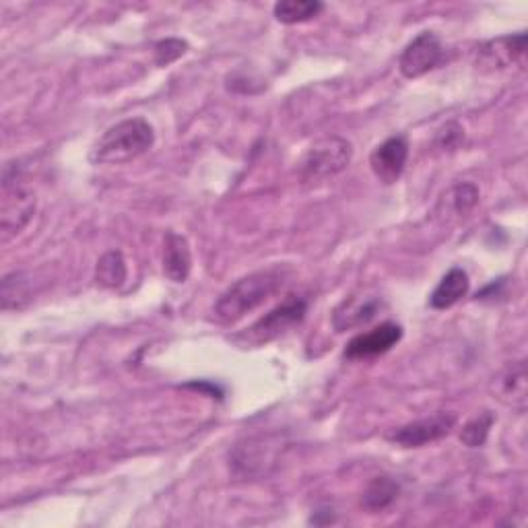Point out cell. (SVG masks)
Wrapping results in <instances>:
<instances>
[{
    "instance_id": "cell-1",
    "label": "cell",
    "mask_w": 528,
    "mask_h": 528,
    "mask_svg": "<svg viewBox=\"0 0 528 528\" xmlns=\"http://www.w3.org/2000/svg\"><path fill=\"white\" fill-rule=\"evenodd\" d=\"M287 277V269L271 267L238 279L219 295V300L213 308L215 318L221 324H236L246 314L254 312L264 302H269L273 295H277L283 289Z\"/></svg>"
},
{
    "instance_id": "cell-2",
    "label": "cell",
    "mask_w": 528,
    "mask_h": 528,
    "mask_svg": "<svg viewBox=\"0 0 528 528\" xmlns=\"http://www.w3.org/2000/svg\"><path fill=\"white\" fill-rule=\"evenodd\" d=\"M155 145V130L145 118H128L110 126L91 149L97 165H122L145 155Z\"/></svg>"
},
{
    "instance_id": "cell-3",
    "label": "cell",
    "mask_w": 528,
    "mask_h": 528,
    "mask_svg": "<svg viewBox=\"0 0 528 528\" xmlns=\"http://www.w3.org/2000/svg\"><path fill=\"white\" fill-rule=\"evenodd\" d=\"M353 145L343 137H322L312 143L297 161V178L306 188L320 186L349 168Z\"/></svg>"
},
{
    "instance_id": "cell-4",
    "label": "cell",
    "mask_w": 528,
    "mask_h": 528,
    "mask_svg": "<svg viewBox=\"0 0 528 528\" xmlns=\"http://www.w3.org/2000/svg\"><path fill=\"white\" fill-rule=\"evenodd\" d=\"M283 442L279 436H252L236 444L229 452V469L238 479L269 477L279 465V452Z\"/></svg>"
},
{
    "instance_id": "cell-5",
    "label": "cell",
    "mask_w": 528,
    "mask_h": 528,
    "mask_svg": "<svg viewBox=\"0 0 528 528\" xmlns=\"http://www.w3.org/2000/svg\"><path fill=\"white\" fill-rule=\"evenodd\" d=\"M36 207L38 198L33 190L17 182V176L15 180L5 176L3 205H0V236H3V244H9L21 234L33 215H36Z\"/></svg>"
},
{
    "instance_id": "cell-6",
    "label": "cell",
    "mask_w": 528,
    "mask_h": 528,
    "mask_svg": "<svg viewBox=\"0 0 528 528\" xmlns=\"http://www.w3.org/2000/svg\"><path fill=\"white\" fill-rule=\"evenodd\" d=\"M308 312V302L302 297L289 295L283 304L273 308L267 316H262L256 324L248 328V333L244 335L246 345H262L275 341L283 333L295 324H300Z\"/></svg>"
},
{
    "instance_id": "cell-7",
    "label": "cell",
    "mask_w": 528,
    "mask_h": 528,
    "mask_svg": "<svg viewBox=\"0 0 528 528\" xmlns=\"http://www.w3.org/2000/svg\"><path fill=\"white\" fill-rule=\"evenodd\" d=\"M446 48L434 31H421L399 58V71L405 79H419L444 62Z\"/></svg>"
},
{
    "instance_id": "cell-8",
    "label": "cell",
    "mask_w": 528,
    "mask_h": 528,
    "mask_svg": "<svg viewBox=\"0 0 528 528\" xmlns=\"http://www.w3.org/2000/svg\"><path fill=\"white\" fill-rule=\"evenodd\" d=\"M454 425H456V415L436 413L432 417L417 419L392 429L390 434H386V440L403 448H421L425 444L446 438L454 429Z\"/></svg>"
},
{
    "instance_id": "cell-9",
    "label": "cell",
    "mask_w": 528,
    "mask_h": 528,
    "mask_svg": "<svg viewBox=\"0 0 528 528\" xmlns=\"http://www.w3.org/2000/svg\"><path fill=\"white\" fill-rule=\"evenodd\" d=\"M407 159H409V141L403 135H396L386 139L372 151L370 168L382 184L390 186L394 182H399V178L403 176Z\"/></svg>"
},
{
    "instance_id": "cell-10",
    "label": "cell",
    "mask_w": 528,
    "mask_h": 528,
    "mask_svg": "<svg viewBox=\"0 0 528 528\" xmlns=\"http://www.w3.org/2000/svg\"><path fill=\"white\" fill-rule=\"evenodd\" d=\"M403 339V328L396 322H382L380 326L353 337L345 347L347 359H368L390 351Z\"/></svg>"
},
{
    "instance_id": "cell-11",
    "label": "cell",
    "mask_w": 528,
    "mask_h": 528,
    "mask_svg": "<svg viewBox=\"0 0 528 528\" xmlns=\"http://www.w3.org/2000/svg\"><path fill=\"white\" fill-rule=\"evenodd\" d=\"M479 198H481V192H479L477 184L456 182L446 192H442L434 215L442 223H452L458 219H465L479 205Z\"/></svg>"
},
{
    "instance_id": "cell-12",
    "label": "cell",
    "mask_w": 528,
    "mask_h": 528,
    "mask_svg": "<svg viewBox=\"0 0 528 528\" xmlns=\"http://www.w3.org/2000/svg\"><path fill=\"white\" fill-rule=\"evenodd\" d=\"M163 275L174 283H184L192 271V252L184 236L168 231L163 238Z\"/></svg>"
},
{
    "instance_id": "cell-13",
    "label": "cell",
    "mask_w": 528,
    "mask_h": 528,
    "mask_svg": "<svg viewBox=\"0 0 528 528\" xmlns=\"http://www.w3.org/2000/svg\"><path fill=\"white\" fill-rule=\"evenodd\" d=\"M526 54V36L518 33V36H506L500 40L487 42L481 46V64L491 66V69H506V66L514 62H522Z\"/></svg>"
},
{
    "instance_id": "cell-14",
    "label": "cell",
    "mask_w": 528,
    "mask_h": 528,
    "mask_svg": "<svg viewBox=\"0 0 528 528\" xmlns=\"http://www.w3.org/2000/svg\"><path fill=\"white\" fill-rule=\"evenodd\" d=\"M380 297H349L333 316V324L339 333H345L349 328H357L368 324L380 312Z\"/></svg>"
},
{
    "instance_id": "cell-15",
    "label": "cell",
    "mask_w": 528,
    "mask_h": 528,
    "mask_svg": "<svg viewBox=\"0 0 528 528\" xmlns=\"http://www.w3.org/2000/svg\"><path fill=\"white\" fill-rule=\"evenodd\" d=\"M471 287L467 271H462L460 267L450 269L442 281L436 285V289L429 295V306L434 310H448L454 304H458L462 297H467Z\"/></svg>"
},
{
    "instance_id": "cell-16",
    "label": "cell",
    "mask_w": 528,
    "mask_h": 528,
    "mask_svg": "<svg viewBox=\"0 0 528 528\" xmlns=\"http://www.w3.org/2000/svg\"><path fill=\"white\" fill-rule=\"evenodd\" d=\"M401 495V485L396 479L382 475V477H374L368 487L363 489L361 495V508L370 512V514H378L388 510L396 500H399Z\"/></svg>"
},
{
    "instance_id": "cell-17",
    "label": "cell",
    "mask_w": 528,
    "mask_h": 528,
    "mask_svg": "<svg viewBox=\"0 0 528 528\" xmlns=\"http://www.w3.org/2000/svg\"><path fill=\"white\" fill-rule=\"evenodd\" d=\"M526 363L516 361L498 376V392L500 399L510 403L514 409H524L526 407Z\"/></svg>"
},
{
    "instance_id": "cell-18",
    "label": "cell",
    "mask_w": 528,
    "mask_h": 528,
    "mask_svg": "<svg viewBox=\"0 0 528 528\" xmlns=\"http://www.w3.org/2000/svg\"><path fill=\"white\" fill-rule=\"evenodd\" d=\"M128 277L126 260L120 250H110L95 264V283L102 289H120Z\"/></svg>"
},
{
    "instance_id": "cell-19",
    "label": "cell",
    "mask_w": 528,
    "mask_h": 528,
    "mask_svg": "<svg viewBox=\"0 0 528 528\" xmlns=\"http://www.w3.org/2000/svg\"><path fill=\"white\" fill-rule=\"evenodd\" d=\"M324 11L320 0H281L275 5L273 15L283 25H297L318 17Z\"/></svg>"
},
{
    "instance_id": "cell-20",
    "label": "cell",
    "mask_w": 528,
    "mask_h": 528,
    "mask_svg": "<svg viewBox=\"0 0 528 528\" xmlns=\"http://www.w3.org/2000/svg\"><path fill=\"white\" fill-rule=\"evenodd\" d=\"M493 423H495L493 413L481 411L471 421H467L465 427H462L460 442L465 444L467 448H481L489 438V429L493 427Z\"/></svg>"
},
{
    "instance_id": "cell-21",
    "label": "cell",
    "mask_w": 528,
    "mask_h": 528,
    "mask_svg": "<svg viewBox=\"0 0 528 528\" xmlns=\"http://www.w3.org/2000/svg\"><path fill=\"white\" fill-rule=\"evenodd\" d=\"M29 295V279L25 273H13L3 279V310L23 308Z\"/></svg>"
},
{
    "instance_id": "cell-22",
    "label": "cell",
    "mask_w": 528,
    "mask_h": 528,
    "mask_svg": "<svg viewBox=\"0 0 528 528\" xmlns=\"http://www.w3.org/2000/svg\"><path fill=\"white\" fill-rule=\"evenodd\" d=\"M188 52V44L180 38H165L155 44V64L157 66H170L178 58H182Z\"/></svg>"
},
{
    "instance_id": "cell-23",
    "label": "cell",
    "mask_w": 528,
    "mask_h": 528,
    "mask_svg": "<svg viewBox=\"0 0 528 528\" xmlns=\"http://www.w3.org/2000/svg\"><path fill=\"white\" fill-rule=\"evenodd\" d=\"M462 139V130L458 124H446L440 132H438V143L442 149H454Z\"/></svg>"
}]
</instances>
